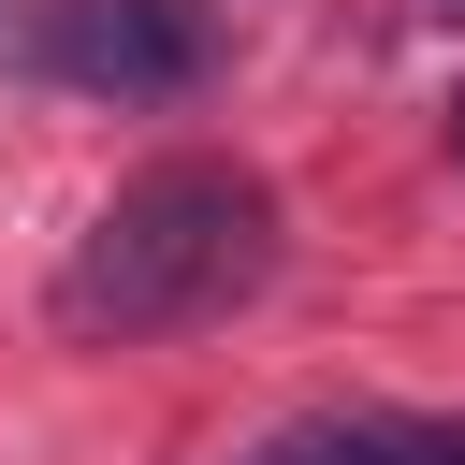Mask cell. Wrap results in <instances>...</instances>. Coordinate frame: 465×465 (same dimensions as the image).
I'll return each instance as SVG.
<instances>
[{
  "mask_svg": "<svg viewBox=\"0 0 465 465\" xmlns=\"http://www.w3.org/2000/svg\"><path fill=\"white\" fill-rule=\"evenodd\" d=\"M421 15H465V0H421Z\"/></svg>",
  "mask_w": 465,
  "mask_h": 465,
  "instance_id": "cell-6",
  "label": "cell"
},
{
  "mask_svg": "<svg viewBox=\"0 0 465 465\" xmlns=\"http://www.w3.org/2000/svg\"><path fill=\"white\" fill-rule=\"evenodd\" d=\"M232 465H392V407H320V421H276L262 450Z\"/></svg>",
  "mask_w": 465,
  "mask_h": 465,
  "instance_id": "cell-3",
  "label": "cell"
},
{
  "mask_svg": "<svg viewBox=\"0 0 465 465\" xmlns=\"http://www.w3.org/2000/svg\"><path fill=\"white\" fill-rule=\"evenodd\" d=\"M276 276V189L247 160H145L58 262L44 320L73 349H160V334H203L232 320L247 291Z\"/></svg>",
  "mask_w": 465,
  "mask_h": 465,
  "instance_id": "cell-1",
  "label": "cell"
},
{
  "mask_svg": "<svg viewBox=\"0 0 465 465\" xmlns=\"http://www.w3.org/2000/svg\"><path fill=\"white\" fill-rule=\"evenodd\" d=\"M203 58H218L203 0H29V15H0V73H44L73 102H174V87H203Z\"/></svg>",
  "mask_w": 465,
  "mask_h": 465,
  "instance_id": "cell-2",
  "label": "cell"
},
{
  "mask_svg": "<svg viewBox=\"0 0 465 465\" xmlns=\"http://www.w3.org/2000/svg\"><path fill=\"white\" fill-rule=\"evenodd\" d=\"M450 160H465V87H450Z\"/></svg>",
  "mask_w": 465,
  "mask_h": 465,
  "instance_id": "cell-5",
  "label": "cell"
},
{
  "mask_svg": "<svg viewBox=\"0 0 465 465\" xmlns=\"http://www.w3.org/2000/svg\"><path fill=\"white\" fill-rule=\"evenodd\" d=\"M392 465H465V421H407L392 407Z\"/></svg>",
  "mask_w": 465,
  "mask_h": 465,
  "instance_id": "cell-4",
  "label": "cell"
}]
</instances>
